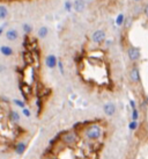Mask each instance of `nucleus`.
<instances>
[{
  "label": "nucleus",
  "instance_id": "1",
  "mask_svg": "<svg viewBox=\"0 0 148 159\" xmlns=\"http://www.w3.org/2000/svg\"><path fill=\"white\" fill-rule=\"evenodd\" d=\"M82 134L87 141L97 142L103 136V127L98 123H92L83 129Z\"/></svg>",
  "mask_w": 148,
  "mask_h": 159
},
{
  "label": "nucleus",
  "instance_id": "2",
  "mask_svg": "<svg viewBox=\"0 0 148 159\" xmlns=\"http://www.w3.org/2000/svg\"><path fill=\"white\" fill-rule=\"evenodd\" d=\"M80 137H79V134L76 130H68V131H65V133L61 135L60 141L65 144V145L72 146L75 145L79 142Z\"/></svg>",
  "mask_w": 148,
  "mask_h": 159
},
{
  "label": "nucleus",
  "instance_id": "3",
  "mask_svg": "<svg viewBox=\"0 0 148 159\" xmlns=\"http://www.w3.org/2000/svg\"><path fill=\"white\" fill-rule=\"evenodd\" d=\"M126 53H127V58L132 63L138 62V61H140V58H141V50H140V48L134 47V45H128Z\"/></svg>",
  "mask_w": 148,
  "mask_h": 159
},
{
  "label": "nucleus",
  "instance_id": "4",
  "mask_svg": "<svg viewBox=\"0 0 148 159\" xmlns=\"http://www.w3.org/2000/svg\"><path fill=\"white\" fill-rule=\"evenodd\" d=\"M128 79L132 84L139 85L141 83V75H140V69L137 65H133L128 70Z\"/></svg>",
  "mask_w": 148,
  "mask_h": 159
},
{
  "label": "nucleus",
  "instance_id": "5",
  "mask_svg": "<svg viewBox=\"0 0 148 159\" xmlns=\"http://www.w3.org/2000/svg\"><path fill=\"white\" fill-rule=\"evenodd\" d=\"M90 40L96 44H102L107 40V33L103 29H97L90 35Z\"/></svg>",
  "mask_w": 148,
  "mask_h": 159
},
{
  "label": "nucleus",
  "instance_id": "6",
  "mask_svg": "<svg viewBox=\"0 0 148 159\" xmlns=\"http://www.w3.org/2000/svg\"><path fill=\"white\" fill-rule=\"evenodd\" d=\"M103 113H104L105 116H108V117H112L113 115L116 114V111H117V107H116V103L115 102H107L103 105Z\"/></svg>",
  "mask_w": 148,
  "mask_h": 159
},
{
  "label": "nucleus",
  "instance_id": "7",
  "mask_svg": "<svg viewBox=\"0 0 148 159\" xmlns=\"http://www.w3.org/2000/svg\"><path fill=\"white\" fill-rule=\"evenodd\" d=\"M58 59H59V58L57 57L56 55H53V53L48 55V56L45 57V65H46V67L50 69V70L56 69L57 64H58Z\"/></svg>",
  "mask_w": 148,
  "mask_h": 159
},
{
  "label": "nucleus",
  "instance_id": "8",
  "mask_svg": "<svg viewBox=\"0 0 148 159\" xmlns=\"http://www.w3.org/2000/svg\"><path fill=\"white\" fill-rule=\"evenodd\" d=\"M86 9V1L85 0H74L73 1V11L76 13H82Z\"/></svg>",
  "mask_w": 148,
  "mask_h": 159
},
{
  "label": "nucleus",
  "instance_id": "9",
  "mask_svg": "<svg viewBox=\"0 0 148 159\" xmlns=\"http://www.w3.org/2000/svg\"><path fill=\"white\" fill-rule=\"evenodd\" d=\"M5 36L8 41L14 42V41H16L19 39V31L16 29H8L5 33Z\"/></svg>",
  "mask_w": 148,
  "mask_h": 159
},
{
  "label": "nucleus",
  "instance_id": "10",
  "mask_svg": "<svg viewBox=\"0 0 148 159\" xmlns=\"http://www.w3.org/2000/svg\"><path fill=\"white\" fill-rule=\"evenodd\" d=\"M0 52L2 53L4 56H6V57H9L14 53V50L8 45H1L0 47Z\"/></svg>",
  "mask_w": 148,
  "mask_h": 159
},
{
  "label": "nucleus",
  "instance_id": "11",
  "mask_svg": "<svg viewBox=\"0 0 148 159\" xmlns=\"http://www.w3.org/2000/svg\"><path fill=\"white\" fill-rule=\"evenodd\" d=\"M26 149H27V144L23 143V142H20V143H18L16 145L14 146V150H15V152H16L18 155H23Z\"/></svg>",
  "mask_w": 148,
  "mask_h": 159
},
{
  "label": "nucleus",
  "instance_id": "12",
  "mask_svg": "<svg viewBox=\"0 0 148 159\" xmlns=\"http://www.w3.org/2000/svg\"><path fill=\"white\" fill-rule=\"evenodd\" d=\"M39 39H45L46 36L49 35V28L46 26H42L38 29V33H37Z\"/></svg>",
  "mask_w": 148,
  "mask_h": 159
},
{
  "label": "nucleus",
  "instance_id": "13",
  "mask_svg": "<svg viewBox=\"0 0 148 159\" xmlns=\"http://www.w3.org/2000/svg\"><path fill=\"white\" fill-rule=\"evenodd\" d=\"M125 19H126V16L124 15L123 13H119L116 16V20H115V22H116V26L118 27H122L124 26V22H125Z\"/></svg>",
  "mask_w": 148,
  "mask_h": 159
},
{
  "label": "nucleus",
  "instance_id": "14",
  "mask_svg": "<svg viewBox=\"0 0 148 159\" xmlns=\"http://www.w3.org/2000/svg\"><path fill=\"white\" fill-rule=\"evenodd\" d=\"M139 117H140V113H139L138 107L132 108V109H131V120H133V121H138Z\"/></svg>",
  "mask_w": 148,
  "mask_h": 159
},
{
  "label": "nucleus",
  "instance_id": "15",
  "mask_svg": "<svg viewBox=\"0 0 148 159\" xmlns=\"http://www.w3.org/2000/svg\"><path fill=\"white\" fill-rule=\"evenodd\" d=\"M139 125H140L139 122H138V121H133V120H131L130 122H128V124H127L130 131H135L137 129L139 128Z\"/></svg>",
  "mask_w": 148,
  "mask_h": 159
},
{
  "label": "nucleus",
  "instance_id": "16",
  "mask_svg": "<svg viewBox=\"0 0 148 159\" xmlns=\"http://www.w3.org/2000/svg\"><path fill=\"white\" fill-rule=\"evenodd\" d=\"M64 9H65L67 13H71L73 11V1L66 0L65 2H64Z\"/></svg>",
  "mask_w": 148,
  "mask_h": 159
},
{
  "label": "nucleus",
  "instance_id": "17",
  "mask_svg": "<svg viewBox=\"0 0 148 159\" xmlns=\"http://www.w3.org/2000/svg\"><path fill=\"white\" fill-rule=\"evenodd\" d=\"M9 119L12 120L13 122H19L20 121V114L16 111H11V113H9Z\"/></svg>",
  "mask_w": 148,
  "mask_h": 159
},
{
  "label": "nucleus",
  "instance_id": "18",
  "mask_svg": "<svg viewBox=\"0 0 148 159\" xmlns=\"http://www.w3.org/2000/svg\"><path fill=\"white\" fill-rule=\"evenodd\" d=\"M7 15H8V11L7 8L5 7V6H0V20H4V19L7 18Z\"/></svg>",
  "mask_w": 148,
  "mask_h": 159
},
{
  "label": "nucleus",
  "instance_id": "19",
  "mask_svg": "<svg viewBox=\"0 0 148 159\" xmlns=\"http://www.w3.org/2000/svg\"><path fill=\"white\" fill-rule=\"evenodd\" d=\"M22 29H23L26 35H29V34H31V31H33V26H30L29 23H24L22 26Z\"/></svg>",
  "mask_w": 148,
  "mask_h": 159
},
{
  "label": "nucleus",
  "instance_id": "20",
  "mask_svg": "<svg viewBox=\"0 0 148 159\" xmlns=\"http://www.w3.org/2000/svg\"><path fill=\"white\" fill-rule=\"evenodd\" d=\"M57 67L59 69V72H60L61 75H65V69H64V63L61 59H58V64H57Z\"/></svg>",
  "mask_w": 148,
  "mask_h": 159
},
{
  "label": "nucleus",
  "instance_id": "21",
  "mask_svg": "<svg viewBox=\"0 0 148 159\" xmlns=\"http://www.w3.org/2000/svg\"><path fill=\"white\" fill-rule=\"evenodd\" d=\"M13 102H14V103H15V105H16L18 107H20L21 109H22V108H24V107H26V103H24V102L22 101V100H19V99H14Z\"/></svg>",
  "mask_w": 148,
  "mask_h": 159
},
{
  "label": "nucleus",
  "instance_id": "22",
  "mask_svg": "<svg viewBox=\"0 0 148 159\" xmlns=\"http://www.w3.org/2000/svg\"><path fill=\"white\" fill-rule=\"evenodd\" d=\"M22 114L24 115L26 117H30V115H31V111L27 108V107H24V108H22Z\"/></svg>",
  "mask_w": 148,
  "mask_h": 159
},
{
  "label": "nucleus",
  "instance_id": "23",
  "mask_svg": "<svg viewBox=\"0 0 148 159\" xmlns=\"http://www.w3.org/2000/svg\"><path fill=\"white\" fill-rule=\"evenodd\" d=\"M131 25H132V20L131 19H125V22H124V27L126 28V29H128L131 27Z\"/></svg>",
  "mask_w": 148,
  "mask_h": 159
},
{
  "label": "nucleus",
  "instance_id": "24",
  "mask_svg": "<svg viewBox=\"0 0 148 159\" xmlns=\"http://www.w3.org/2000/svg\"><path fill=\"white\" fill-rule=\"evenodd\" d=\"M142 12H144V15L146 18L148 19V4H146L144 6V9H142Z\"/></svg>",
  "mask_w": 148,
  "mask_h": 159
},
{
  "label": "nucleus",
  "instance_id": "25",
  "mask_svg": "<svg viewBox=\"0 0 148 159\" xmlns=\"http://www.w3.org/2000/svg\"><path fill=\"white\" fill-rule=\"evenodd\" d=\"M130 107H131V109H132V108H135V107H137V103H135L134 100H130Z\"/></svg>",
  "mask_w": 148,
  "mask_h": 159
},
{
  "label": "nucleus",
  "instance_id": "26",
  "mask_svg": "<svg viewBox=\"0 0 148 159\" xmlns=\"http://www.w3.org/2000/svg\"><path fill=\"white\" fill-rule=\"evenodd\" d=\"M4 29H5V25H2V26L0 27V36L2 35V33H4Z\"/></svg>",
  "mask_w": 148,
  "mask_h": 159
},
{
  "label": "nucleus",
  "instance_id": "27",
  "mask_svg": "<svg viewBox=\"0 0 148 159\" xmlns=\"http://www.w3.org/2000/svg\"><path fill=\"white\" fill-rule=\"evenodd\" d=\"M135 2H141V1H145V0H134Z\"/></svg>",
  "mask_w": 148,
  "mask_h": 159
},
{
  "label": "nucleus",
  "instance_id": "28",
  "mask_svg": "<svg viewBox=\"0 0 148 159\" xmlns=\"http://www.w3.org/2000/svg\"><path fill=\"white\" fill-rule=\"evenodd\" d=\"M46 159H56V158H54V157H48Z\"/></svg>",
  "mask_w": 148,
  "mask_h": 159
}]
</instances>
